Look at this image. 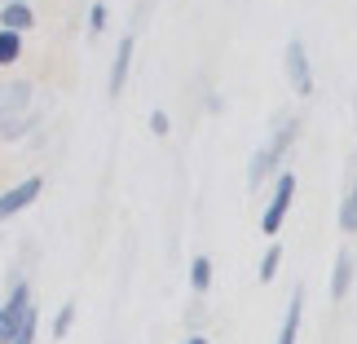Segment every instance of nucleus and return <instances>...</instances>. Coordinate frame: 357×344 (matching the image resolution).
Here are the masks:
<instances>
[{
    "label": "nucleus",
    "mask_w": 357,
    "mask_h": 344,
    "mask_svg": "<svg viewBox=\"0 0 357 344\" xmlns=\"http://www.w3.org/2000/svg\"><path fill=\"white\" fill-rule=\"evenodd\" d=\"M296 137H300V119L296 115H278V119H273V133L265 137V146L252 155V163H247V186H252V190L273 186V177L287 172L282 159H287V150L296 146Z\"/></svg>",
    "instance_id": "1"
},
{
    "label": "nucleus",
    "mask_w": 357,
    "mask_h": 344,
    "mask_svg": "<svg viewBox=\"0 0 357 344\" xmlns=\"http://www.w3.org/2000/svg\"><path fill=\"white\" fill-rule=\"evenodd\" d=\"M296 190H300L296 172H278V177H273V186H269V199H265V208H260V234H265L269 243H278L273 234L282 230L287 212H291V203H296Z\"/></svg>",
    "instance_id": "2"
},
{
    "label": "nucleus",
    "mask_w": 357,
    "mask_h": 344,
    "mask_svg": "<svg viewBox=\"0 0 357 344\" xmlns=\"http://www.w3.org/2000/svg\"><path fill=\"white\" fill-rule=\"evenodd\" d=\"M26 106H31V84L26 80L0 84V137L5 142H18L26 133Z\"/></svg>",
    "instance_id": "3"
},
{
    "label": "nucleus",
    "mask_w": 357,
    "mask_h": 344,
    "mask_svg": "<svg viewBox=\"0 0 357 344\" xmlns=\"http://www.w3.org/2000/svg\"><path fill=\"white\" fill-rule=\"evenodd\" d=\"M31 309H36V296H31V283L18 278L9 287V296L0 300V344H13L22 331V322L31 318Z\"/></svg>",
    "instance_id": "4"
},
{
    "label": "nucleus",
    "mask_w": 357,
    "mask_h": 344,
    "mask_svg": "<svg viewBox=\"0 0 357 344\" xmlns=\"http://www.w3.org/2000/svg\"><path fill=\"white\" fill-rule=\"evenodd\" d=\"M282 71H287V84H291L300 98H313V66H309V49H305V40H300V36L287 40Z\"/></svg>",
    "instance_id": "5"
},
{
    "label": "nucleus",
    "mask_w": 357,
    "mask_h": 344,
    "mask_svg": "<svg viewBox=\"0 0 357 344\" xmlns=\"http://www.w3.org/2000/svg\"><path fill=\"white\" fill-rule=\"evenodd\" d=\"M45 195V181L40 177H26V181H18V186H9L5 195H0V221H13L18 212H26L31 203Z\"/></svg>",
    "instance_id": "6"
},
{
    "label": "nucleus",
    "mask_w": 357,
    "mask_h": 344,
    "mask_svg": "<svg viewBox=\"0 0 357 344\" xmlns=\"http://www.w3.org/2000/svg\"><path fill=\"white\" fill-rule=\"evenodd\" d=\"M132 53H137V36H119L115 45V58H111V75H106V89H111V98H119L123 84H128V71H132Z\"/></svg>",
    "instance_id": "7"
},
{
    "label": "nucleus",
    "mask_w": 357,
    "mask_h": 344,
    "mask_svg": "<svg viewBox=\"0 0 357 344\" xmlns=\"http://www.w3.org/2000/svg\"><path fill=\"white\" fill-rule=\"evenodd\" d=\"M300 322H305V287H291V300H287V309H282L278 340L273 344H296L300 340Z\"/></svg>",
    "instance_id": "8"
},
{
    "label": "nucleus",
    "mask_w": 357,
    "mask_h": 344,
    "mask_svg": "<svg viewBox=\"0 0 357 344\" xmlns=\"http://www.w3.org/2000/svg\"><path fill=\"white\" fill-rule=\"evenodd\" d=\"M0 27H5V31H31L36 27V9H31V0H5V5H0Z\"/></svg>",
    "instance_id": "9"
},
{
    "label": "nucleus",
    "mask_w": 357,
    "mask_h": 344,
    "mask_svg": "<svg viewBox=\"0 0 357 344\" xmlns=\"http://www.w3.org/2000/svg\"><path fill=\"white\" fill-rule=\"evenodd\" d=\"M353 252H340L335 256V265H331V300L335 305H344V296L353 292Z\"/></svg>",
    "instance_id": "10"
},
{
    "label": "nucleus",
    "mask_w": 357,
    "mask_h": 344,
    "mask_svg": "<svg viewBox=\"0 0 357 344\" xmlns=\"http://www.w3.org/2000/svg\"><path fill=\"white\" fill-rule=\"evenodd\" d=\"M335 221H340V230H344V234H357V172H353V181L344 186V199H340Z\"/></svg>",
    "instance_id": "11"
},
{
    "label": "nucleus",
    "mask_w": 357,
    "mask_h": 344,
    "mask_svg": "<svg viewBox=\"0 0 357 344\" xmlns=\"http://www.w3.org/2000/svg\"><path fill=\"white\" fill-rule=\"evenodd\" d=\"M212 269H216V265H212V256H208V252H199L195 260H190V287H195L199 296L212 287Z\"/></svg>",
    "instance_id": "12"
},
{
    "label": "nucleus",
    "mask_w": 357,
    "mask_h": 344,
    "mask_svg": "<svg viewBox=\"0 0 357 344\" xmlns=\"http://www.w3.org/2000/svg\"><path fill=\"white\" fill-rule=\"evenodd\" d=\"M278 269H282V243H269L265 256H260L256 278H260V283H273V278H278Z\"/></svg>",
    "instance_id": "13"
},
{
    "label": "nucleus",
    "mask_w": 357,
    "mask_h": 344,
    "mask_svg": "<svg viewBox=\"0 0 357 344\" xmlns=\"http://www.w3.org/2000/svg\"><path fill=\"white\" fill-rule=\"evenodd\" d=\"M18 58H22V36L0 27V66H13Z\"/></svg>",
    "instance_id": "14"
},
{
    "label": "nucleus",
    "mask_w": 357,
    "mask_h": 344,
    "mask_svg": "<svg viewBox=\"0 0 357 344\" xmlns=\"http://www.w3.org/2000/svg\"><path fill=\"white\" fill-rule=\"evenodd\" d=\"M75 327V305H62L58 313H53V340H66Z\"/></svg>",
    "instance_id": "15"
},
{
    "label": "nucleus",
    "mask_w": 357,
    "mask_h": 344,
    "mask_svg": "<svg viewBox=\"0 0 357 344\" xmlns=\"http://www.w3.org/2000/svg\"><path fill=\"white\" fill-rule=\"evenodd\" d=\"M106 22H111V9H106L102 0H93V5H89V36H102Z\"/></svg>",
    "instance_id": "16"
},
{
    "label": "nucleus",
    "mask_w": 357,
    "mask_h": 344,
    "mask_svg": "<svg viewBox=\"0 0 357 344\" xmlns=\"http://www.w3.org/2000/svg\"><path fill=\"white\" fill-rule=\"evenodd\" d=\"M150 133H155V137H168V133H172V119H168V111H159V106L150 111Z\"/></svg>",
    "instance_id": "17"
},
{
    "label": "nucleus",
    "mask_w": 357,
    "mask_h": 344,
    "mask_svg": "<svg viewBox=\"0 0 357 344\" xmlns=\"http://www.w3.org/2000/svg\"><path fill=\"white\" fill-rule=\"evenodd\" d=\"M36 331H40V313L31 309V318L22 322V331H18V340H13V344H36Z\"/></svg>",
    "instance_id": "18"
},
{
    "label": "nucleus",
    "mask_w": 357,
    "mask_h": 344,
    "mask_svg": "<svg viewBox=\"0 0 357 344\" xmlns=\"http://www.w3.org/2000/svg\"><path fill=\"white\" fill-rule=\"evenodd\" d=\"M181 344H212V340H208V336H203V331H190V336H185Z\"/></svg>",
    "instance_id": "19"
}]
</instances>
